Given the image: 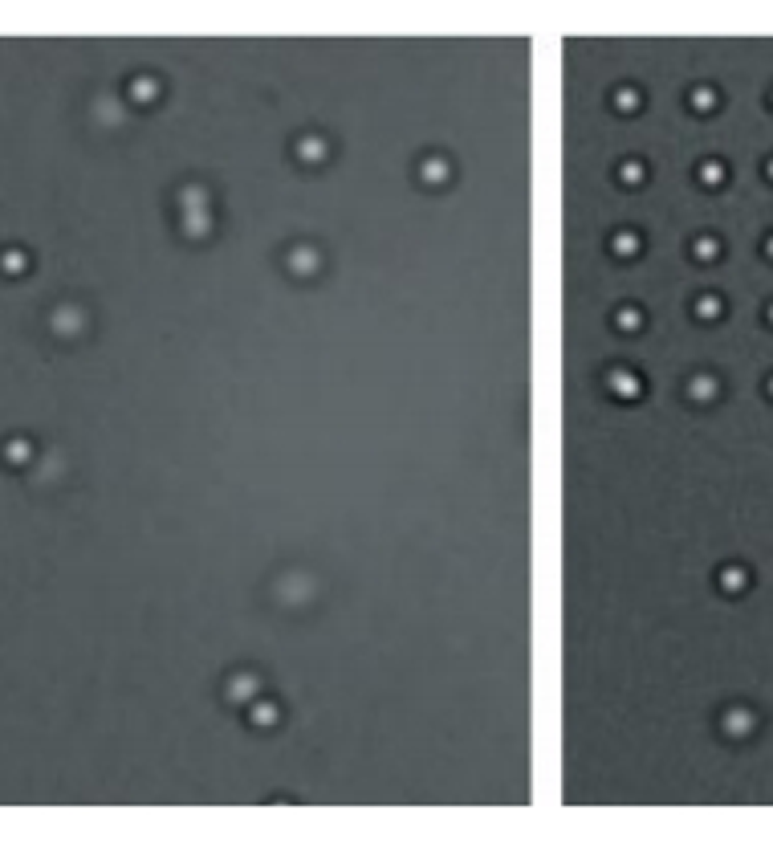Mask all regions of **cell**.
Instances as JSON below:
<instances>
[{"mask_svg": "<svg viewBox=\"0 0 773 847\" xmlns=\"http://www.w3.org/2000/svg\"><path fill=\"white\" fill-rule=\"evenodd\" d=\"M712 391H716V383H712V379H696V383H692V396H696V400H708Z\"/></svg>", "mask_w": 773, "mask_h": 847, "instance_id": "6da1fadb", "label": "cell"}, {"mask_svg": "<svg viewBox=\"0 0 773 847\" xmlns=\"http://www.w3.org/2000/svg\"><path fill=\"white\" fill-rule=\"evenodd\" d=\"M614 387H619V396H639V391H635V379H631V375H619V379H614Z\"/></svg>", "mask_w": 773, "mask_h": 847, "instance_id": "7a4b0ae2", "label": "cell"}, {"mask_svg": "<svg viewBox=\"0 0 773 847\" xmlns=\"http://www.w3.org/2000/svg\"><path fill=\"white\" fill-rule=\"evenodd\" d=\"M704 180H708V184H716V180H725V167L708 164V167H704Z\"/></svg>", "mask_w": 773, "mask_h": 847, "instance_id": "3957f363", "label": "cell"}, {"mask_svg": "<svg viewBox=\"0 0 773 847\" xmlns=\"http://www.w3.org/2000/svg\"><path fill=\"white\" fill-rule=\"evenodd\" d=\"M696 106L708 110V106H712V90H696Z\"/></svg>", "mask_w": 773, "mask_h": 847, "instance_id": "277c9868", "label": "cell"}, {"mask_svg": "<svg viewBox=\"0 0 773 847\" xmlns=\"http://www.w3.org/2000/svg\"><path fill=\"white\" fill-rule=\"evenodd\" d=\"M725 583H728V591H741V570H728Z\"/></svg>", "mask_w": 773, "mask_h": 847, "instance_id": "5b68a950", "label": "cell"}, {"mask_svg": "<svg viewBox=\"0 0 773 847\" xmlns=\"http://www.w3.org/2000/svg\"><path fill=\"white\" fill-rule=\"evenodd\" d=\"M696 253H700V257H712V253H716V245H712V240H700V245H696Z\"/></svg>", "mask_w": 773, "mask_h": 847, "instance_id": "8992f818", "label": "cell"}, {"mask_svg": "<svg viewBox=\"0 0 773 847\" xmlns=\"http://www.w3.org/2000/svg\"><path fill=\"white\" fill-rule=\"evenodd\" d=\"M716 310H721V306H716V302H712V298H708V302H700V314H704V318H712V314H716Z\"/></svg>", "mask_w": 773, "mask_h": 847, "instance_id": "52a82bcc", "label": "cell"}, {"mask_svg": "<svg viewBox=\"0 0 773 847\" xmlns=\"http://www.w3.org/2000/svg\"><path fill=\"white\" fill-rule=\"evenodd\" d=\"M770 180H773V159H770Z\"/></svg>", "mask_w": 773, "mask_h": 847, "instance_id": "ba28073f", "label": "cell"}, {"mask_svg": "<svg viewBox=\"0 0 773 847\" xmlns=\"http://www.w3.org/2000/svg\"><path fill=\"white\" fill-rule=\"evenodd\" d=\"M770 257H773V240H770Z\"/></svg>", "mask_w": 773, "mask_h": 847, "instance_id": "9c48e42d", "label": "cell"}, {"mask_svg": "<svg viewBox=\"0 0 773 847\" xmlns=\"http://www.w3.org/2000/svg\"><path fill=\"white\" fill-rule=\"evenodd\" d=\"M770 396H773V379H770Z\"/></svg>", "mask_w": 773, "mask_h": 847, "instance_id": "30bf717a", "label": "cell"}, {"mask_svg": "<svg viewBox=\"0 0 773 847\" xmlns=\"http://www.w3.org/2000/svg\"><path fill=\"white\" fill-rule=\"evenodd\" d=\"M770 318H773V310H770Z\"/></svg>", "mask_w": 773, "mask_h": 847, "instance_id": "8fae6325", "label": "cell"}]
</instances>
